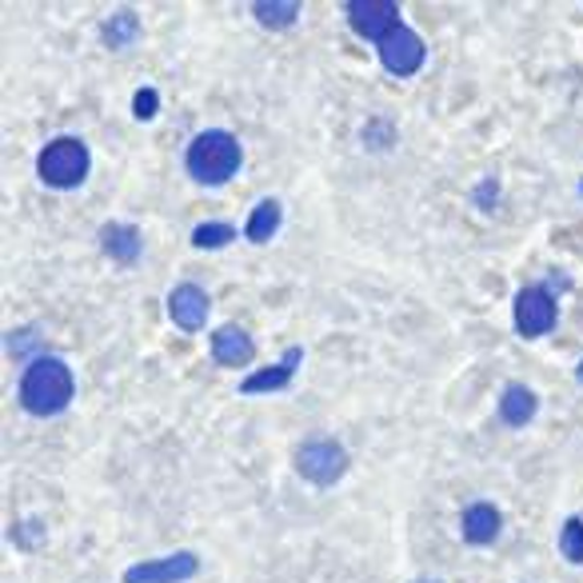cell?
I'll use <instances>...</instances> for the list:
<instances>
[{
  "label": "cell",
  "instance_id": "cell-1",
  "mask_svg": "<svg viewBox=\"0 0 583 583\" xmlns=\"http://www.w3.org/2000/svg\"><path fill=\"white\" fill-rule=\"evenodd\" d=\"M72 392H76V384H72V372L64 360H52V356H40V360H33L28 368H24L21 376V404L28 416H57V412H64L72 404Z\"/></svg>",
  "mask_w": 583,
  "mask_h": 583
},
{
  "label": "cell",
  "instance_id": "cell-2",
  "mask_svg": "<svg viewBox=\"0 0 583 583\" xmlns=\"http://www.w3.org/2000/svg\"><path fill=\"white\" fill-rule=\"evenodd\" d=\"M240 164H245V148H240V141H236L233 132H200L197 141L188 144L185 152V168L188 176L197 180V185H228L236 172H240Z\"/></svg>",
  "mask_w": 583,
  "mask_h": 583
},
{
  "label": "cell",
  "instance_id": "cell-3",
  "mask_svg": "<svg viewBox=\"0 0 583 583\" xmlns=\"http://www.w3.org/2000/svg\"><path fill=\"white\" fill-rule=\"evenodd\" d=\"M93 168V156L84 148L76 136H57V141H48L36 156V172L45 180L48 188H60V192H69V188H81L84 176Z\"/></svg>",
  "mask_w": 583,
  "mask_h": 583
},
{
  "label": "cell",
  "instance_id": "cell-4",
  "mask_svg": "<svg viewBox=\"0 0 583 583\" xmlns=\"http://www.w3.org/2000/svg\"><path fill=\"white\" fill-rule=\"evenodd\" d=\"M296 472H300L308 484L316 488H332L340 484V476L348 472V448L332 436H316V440H304L296 448Z\"/></svg>",
  "mask_w": 583,
  "mask_h": 583
},
{
  "label": "cell",
  "instance_id": "cell-5",
  "mask_svg": "<svg viewBox=\"0 0 583 583\" xmlns=\"http://www.w3.org/2000/svg\"><path fill=\"white\" fill-rule=\"evenodd\" d=\"M560 320V304H556V291L544 288V284H527L515 296V332L524 340H539L548 336L551 328Z\"/></svg>",
  "mask_w": 583,
  "mask_h": 583
},
{
  "label": "cell",
  "instance_id": "cell-6",
  "mask_svg": "<svg viewBox=\"0 0 583 583\" xmlns=\"http://www.w3.org/2000/svg\"><path fill=\"white\" fill-rule=\"evenodd\" d=\"M348 21L364 40H376V45H384L388 36L404 24L400 21V4H392V0H352Z\"/></svg>",
  "mask_w": 583,
  "mask_h": 583
},
{
  "label": "cell",
  "instance_id": "cell-7",
  "mask_svg": "<svg viewBox=\"0 0 583 583\" xmlns=\"http://www.w3.org/2000/svg\"><path fill=\"white\" fill-rule=\"evenodd\" d=\"M424 57H428V48H424L420 33L408 28V24H400L396 33L380 45V64H384L392 76H416V72L424 69Z\"/></svg>",
  "mask_w": 583,
  "mask_h": 583
},
{
  "label": "cell",
  "instance_id": "cell-8",
  "mask_svg": "<svg viewBox=\"0 0 583 583\" xmlns=\"http://www.w3.org/2000/svg\"><path fill=\"white\" fill-rule=\"evenodd\" d=\"M200 572V556L192 551H176L168 560H148V563H136L124 572L120 583H185V580H197Z\"/></svg>",
  "mask_w": 583,
  "mask_h": 583
},
{
  "label": "cell",
  "instance_id": "cell-9",
  "mask_svg": "<svg viewBox=\"0 0 583 583\" xmlns=\"http://www.w3.org/2000/svg\"><path fill=\"white\" fill-rule=\"evenodd\" d=\"M209 312L212 300L200 284H176L172 296H168V316H172V324L180 332H200V328L209 324Z\"/></svg>",
  "mask_w": 583,
  "mask_h": 583
},
{
  "label": "cell",
  "instance_id": "cell-10",
  "mask_svg": "<svg viewBox=\"0 0 583 583\" xmlns=\"http://www.w3.org/2000/svg\"><path fill=\"white\" fill-rule=\"evenodd\" d=\"M464 539L472 544V548H488V544H496V536H500L503 527V515L496 503L479 500V503H467L464 508Z\"/></svg>",
  "mask_w": 583,
  "mask_h": 583
},
{
  "label": "cell",
  "instance_id": "cell-11",
  "mask_svg": "<svg viewBox=\"0 0 583 583\" xmlns=\"http://www.w3.org/2000/svg\"><path fill=\"white\" fill-rule=\"evenodd\" d=\"M252 336H248L245 328L236 324H224L216 328V336H212V360L224 364V368H245L252 360Z\"/></svg>",
  "mask_w": 583,
  "mask_h": 583
},
{
  "label": "cell",
  "instance_id": "cell-12",
  "mask_svg": "<svg viewBox=\"0 0 583 583\" xmlns=\"http://www.w3.org/2000/svg\"><path fill=\"white\" fill-rule=\"evenodd\" d=\"M304 360V348H288V356H284V364H276V368H264V372H252L240 384V392L245 396H264V392H281V388H288L291 380H296V368H300Z\"/></svg>",
  "mask_w": 583,
  "mask_h": 583
},
{
  "label": "cell",
  "instance_id": "cell-13",
  "mask_svg": "<svg viewBox=\"0 0 583 583\" xmlns=\"http://www.w3.org/2000/svg\"><path fill=\"white\" fill-rule=\"evenodd\" d=\"M100 248H105L108 257L117 260V264H136L144 252V236L136 224H108L105 233H100Z\"/></svg>",
  "mask_w": 583,
  "mask_h": 583
},
{
  "label": "cell",
  "instance_id": "cell-14",
  "mask_svg": "<svg viewBox=\"0 0 583 583\" xmlns=\"http://www.w3.org/2000/svg\"><path fill=\"white\" fill-rule=\"evenodd\" d=\"M536 412H539V400H536V392H532L527 384H508V388H503L500 420L508 424V428H527Z\"/></svg>",
  "mask_w": 583,
  "mask_h": 583
},
{
  "label": "cell",
  "instance_id": "cell-15",
  "mask_svg": "<svg viewBox=\"0 0 583 583\" xmlns=\"http://www.w3.org/2000/svg\"><path fill=\"white\" fill-rule=\"evenodd\" d=\"M281 224H284L281 200H260L257 209H252V216H248L245 236L252 240V245H269L272 236L281 233Z\"/></svg>",
  "mask_w": 583,
  "mask_h": 583
},
{
  "label": "cell",
  "instance_id": "cell-16",
  "mask_svg": "<svg viewBox=\"0 0 583 583\" xmlns=\"http://www.w3.org/2000/svg\"><path fill=\"white\" fill-rule=\"evenodd\" d=\"M100 36H105V45L108 48H129V45H136L141 40V16L132 9H117L112 16L105 21V28H100Z\"/></svg>",
  "mask_w": 583,
  "mask_h": 583
},
{
  "label": "cell",
  "instance_id": "cell-17",
  "mask_svg": "<svg viewBox=\"0 0 583 583\" xmlns=\"http://www.w3.org/2000/svg\"><path fill=\"white\" fill-rule=\"evenodd\" d=\"M252 16H257L260 24H269V28H288V24H296V16H300V4H296V0H257V4H252Z\"/></svg>",
  "mask_w": 583,
  "mask_h": 583
},
{
  "label": "cell",
  "instance_id": "cell-18",
  "mask_svg": "<svg viewBox=\"0 0 583 583\" xmlns=\"http://www.w3.org/2000/svg\"><path fill=\"white\" fill-rule=\"evenodd\" d=\"M236 240V228L224 221H204L200 228H192V248H224Z\"/></svg>",
  "mask_w": 583,
  "mask_h": 583
},
{
  "label": "cell",
  "instance_id": "cell-19",
  "mask_svg": "<svg viewBox=\"0 0 583 583\" xmlns=\"http://www.w3.org/2000/svg\"><path fill=\"white\" fill-rule=\"evenodd\" d=\"M560 551L568 563H583V515L563 520L560 527Z\"/></svg>",
  "mask_w": 583,
  "mask_h": 583
},
{
  "label": "cell",
  "instance_id": "cell-20",
  "mask_svg": "<svg viewBox=\"0 0 583 583\" xmlns=\"http://www.w3.org/2000/svg\"><path fill=\"white\" fill-rule=\"evenodd\" d=\"M132 112H136V120H152L160 112V93L156 88H141V93L132 96Z\"/></svg>",
  "mask_w": 583,
  "mask_h": 583
},
{
  "label": "cell",
  "instance_id": "cell-21",
  "mask_svg": "<svg viewBox=\"0 0 583 583\" xmlns=\"http://www.w3.org/2000/svg\"><path fill=\"white\" fill-rule=\"evenodd\" d=\"M12 539H16L21 548H40V544H45V524H28V520H24V524L12 527Z\"/></svg>",
  "mask_w": 583,
  "mask_h": 583
},
{
  "label": "cell",
  "instance_id": "cell-22",
  "mask_svg": "<svg viewBox=\"0 0 583 583\" xmlns=\"http://www.w3.org/2000/svg\"><path fill=\"white\" fill-rule=\"evenodd\" d=\"M496 192H500V180H484V185L476 188V204L491 209V204H496Z\"/></svg>",
  "mask_w": 583,
  "mask_h": 583
},
{
  "label": "cell",
  "instance_id": "cell-23",
  "mask_svg": "<svg viewBox=\"0 0 583 583\" xmlns=\"http://www.w3.org/2000/svg\"><path fill=\"white\" fill-rule=\"evenodd\" d=\"M575 376H580V384H583V360H580V368H575Z\"/></svg>",
  "mask_w": 583,
  "mask_h": 583
},
{
  "label": "cell",
  "instance_id": "cell-24",
  "mask_svg": "<svg viewBox=\"0 0 583 583\" xmlns=\"http://www.w3.org/2000/svg\"><path fill=\"white\" fill-rule=\"evenodd\" d=\"M416 583H440V580H416Z\"/></svg>",
  "mask_w": 583,
  "mask_h": 583
},
{
  "label": "cell",
  "instance_id": "cell-25",
  "mask_svg": "<svg viewBox=\"0 0 583 583\" xmlns=\"http://www.w3.org/2000/svg\"><path fill=\"white\" fill-rule=\"evenodd\" d=\"M580 192H583V180H580Z\"/></svg>",
  "mask_w": 583,
  "mask_h": 583
}]
</instances>
